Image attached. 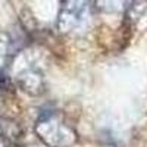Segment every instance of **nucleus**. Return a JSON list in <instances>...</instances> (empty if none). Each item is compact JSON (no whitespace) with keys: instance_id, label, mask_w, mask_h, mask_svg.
I'll use <instances>...</instances> for the list:
<instances>
[{"instance_id":"obj_1","label":"nucleus","mask_w":147,"mask_h":147,"mask_svg":"<svg viewBox=\"0 0 147 147\" xmlns=\"http://www.w3.org/2000/svg\"><path fill=\"white\" fill-rule=\"evenodd\" d=\"M37 132L49 146L62 147L75 143L74 129L60 122V119L55 113H47L37 122Z\"/></svg>"},{"instance_id":"obj_2","label":"nucleus","mask_w":147,"mask_h":147,"mask_svg":"<svg viewBox=\"0 0 147 147\" xmlns=\"http://www.w3.org/2000/svg\"><path fill=\"white\" fill-rule=\"evenodd\" d=\"M90 3L85 2H65L60 9L59 28L63 32L77 34L84 31L90 21Z\"/></svg>"}]
</instances>
